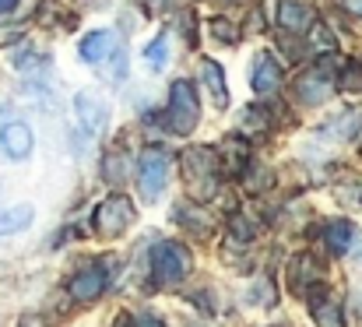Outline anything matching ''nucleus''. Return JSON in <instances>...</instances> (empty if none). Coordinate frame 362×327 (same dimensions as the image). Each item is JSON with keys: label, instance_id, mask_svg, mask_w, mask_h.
<instances>
[{"label": "nucleus", "instance_id": "f257e3e1", "mask_svg": "<svg viewBox=\"0 0 362 327\" xmlns=\"http://www.w3.org/2000/svg\"><path fill=\"white\" fill-rule=\"evenodd\" d=\"M180 169H183V183L190 190L194 201H208L218 190V162L211 148H187L180 155Z\"/></svg>", "mask_w": 362, "mask_h": 327}, {"label": "nucleus", "instance_id": "f03ea898", "mask_svg": "<svg viewBox=\"0 0 362 327\" xmlns=\"http://www.w3.org/2000/svg\"><path fill=\"white\" fill-rule=\"evenodd\" d=\"M190 271V250L176 239H165L151 250V282L158 289H169V285H180Z\"/></svg>", "mask_w": 362, "mask_h": 327}, {"label": "nucleus", "instance_id": "7ed1b4c3", "mask_svg": "<svg viewBox=\"0 0 362 327\" xmlns=\"http://www.w3.org/2000/svg\"><path fill=\"white\" fill-rule=\"evenodd\" d=\"M165 123H169L173 134H183V137L194 134V127L201 123V99H197V88L190 81H173Z\"/></svg>", "mask_w": 362, "mask_h": 327}, {"label": "nucleus", "instance_id": "20e7f679", "mask_svg": "<svg viewBox=\"0 0 362 327\" xmlns=\"http://www.w3.org/2000/svg\"><path fill=\"white\" fill-rule=\"evenodd\" d=\"M137 183H141V197L144 201H158L165 183H169V155L162 148H144L141 162H137Z\"/></svg>", "mask_w": 362, "mask_h": 327}, {"label": "nucleus", "instance_id": "39448f33", "mask_svg": "<svg viewBox=\"0 0 362 327\" xmlns=\"http://www.w3.org/2000/svg\"><path fill=\"white\" fill-rule=\"evenodd\" d=\"M134 201L130 197H123V194H110L99 208H95V218H92V225H95V232L99 236H120L127 232L130 225H134Z\"/></svg>", "mask_w": 362, "mask_h": 327}, {"label": "nucleus", "instance_id": "423d86ee", "mask_svg": "<svg viewBox=\"0 0 362 327\" xmlns=\"http://www.w3.org/2000/svg\"><path fill=\"white\" fill-rule=\"evenodd\" d=\"M106 285H110L106 268H103L99 260H92V264H85L81 271H74V278L67 282V292H71V299H78V303H95V299L106 292Z\"/></svg>", "mask_w": 362, "mask_h": 327}, {"label": "nucleus", "instance_id": "0eeeda50", "mask_svg": "<svg viewBox=\"0 0 362 327\" xmlns=\"http://www.w3.org/2000/svg\"><path fill=\"white\" fill-rule=\"evenodd\" d=\"M338 85H334V78H331V67H327V60H320L317 67H310L299 81H296V96L306 103V106H320L331 92H334Z\"/></svg>", "mask_w": 362, "mask_h": 327}, {"label": "nucleus", "instance_id": "6e6552de", "mask_svg": "<svg viewBox=\"0 0 362 327\" xmlns=\"http://www.w3.org/2000/svg\"><path fill=\"white\" fill-rule=\"evenodd\" d=\"M250 85H253V92H257L260 99L274 96V92L281 88V64H278L271 53H260V57H257V64H253Z\"/></svg>", "mask_w": 362, "mask_h": 327}, {"label": "nucleus", "instance_id": "1a4fd4ad", "mask_svg": "<svg viewBox=\"0 0 362 327\" xmlns=\"http://www.w3.org/2000/svg\"><path fill=\"white\" fill-rule=\"evenodd\" d=\"M278 21H281L285 32L303 35L306 28L317 25V11H313L310 4H303V0H281V7H278Z\"/></svg>", "mask_w": 362, "mask_h": 327}, {"label": "nucleus", "instance_id": "9d476101", "mask_svg": "<svg viewBox=\"0 0 362 327\" xmlns=\"http://www.w3.org/2000/svg\"><path fill=\"white\" fill-rule=\"evenodd\" d=\"M74 109H78L81 127H85L92 137H95V134L106 127V116H110V113H106V103H103L95 92H81V96L74 99Z\"/></svg>", "mask_w": 362, "mask_h": 327}, {"label": "nucleus", "instance_id": "9b49d317", "mask_svg": "<svg viewBox=\"0 0 362 327\" xmlns=\"http://www.w3.org/2000/svg\"><path fill=\"white\" fill-rule=\"evenodd\" d=\"M201 81H204V88H208V96H211V103L215 109H226L229 106V88H226V71H222V64L218 60H201Z\"/></svg>", "mask_w": 362, "mask_h": 327}, {"label": "nucleus", "instance_id": "f8f14e48", "mask_svg": "<svg viewBox=\"0 0 362 327\" xmlns=\"http://www.w3.org/2000/svg\"><path fill=\"white\" fill-rule=\"evenodd\" d=\"M0 144H4V151H7L11 159H25V155L32 151V144H35L32 127H25V123H7V127L0 130Z\"/></svg>", "mask_w": 362, "mask_h": 327}, {"label": "nucleus", "instance_id": "ddd939ff", "mask_svg": "<svg viewBox=\"0 0 362 327\" xmlns=\"http://www.w3.org/2000/svg\"><path fill=\"white\" fill-rule=\"evenodd\" d=\"M310 310H313V324L317 327H345V314H341V303L331 299V296H313L310 299Z\"/></svg>", "mask_w": 362, "mask_h": 327}, {"label": "nucleus", "instance_id": "4468645a", "mask_svg": "<svg viewBox=\"0 0 362 327\" xmlns=\"http://www.w3.org/2000/svg\"><path fill=\"white\" fill-rule=\"evenodd\" d=\"M317 275H320V264L313 260V253H299V257L292 260V268H288V282H292V289H296V292L310 289Z\"/></svg>", "mask_w": 362, "mask_h": 327}, {"label": "nucleus", "instance_id": "2eb2a0df", "mask_svg": "<svg viewBox=\"0 0 362 327\" xmlns=\"http://www.w3.org/2000/svg\"><path fill=\"white\" fill-rule=\"evenodd\" d=\"M110 50H113V35L110 32H88L81 39V60L85 64H103Z\"/></svg>", "mask_w": 362, "mask_h": 327}, {"label": "nucleus", "instance_id": "dca6fc26", "mask_svg": "<svg viewBox=\"0 0 362 327\" xmlns=\"http://www.w3.org/2000/svg\"><path fill=\"white\" fill-rule=\"evenodd\" d=\"M32 205H11V208H0V236H11V232H21L32 225Z\"/></svg>", "mask_w": 362, "mask_h": 327}, {"label": "nucleus", "instance_id": "f3484780", "mask_svg": "<svg viewBox=\"0 0 362 327\" xmlns=\"http://www.w3.org/2000/svg\"><path fill=\"white\" fill-rule=\"evenodd\" d=\"M352 236H356V229H352V222H345V218H338V222H331V225L324 229L327 250H331L334 257H341V253L352 246Z\"/></svg>", "mask_w": 362, "mask_h": 327}, {"label": "nucleus", "instance_id": "a211bd4d", "mask_svg": "<svg viewBox=\"0 0 362 327\" xmlns=\"http://www.w3.org/2000/svg\"><path fill=\"white\" fill-rule=\"evenodd\" d=\"M176 218L190 229V232H211V215L201 208V201H194V205H183V208H176Z\"/></svg>", "mask_w": 362, "mask_h": 327}, {"label": "nucleus", "instance_id": "6ab92c4d", "mask_svg": "<svg viewBox=\"0 0 362 327\" xmlns=\"http://www.w3.org/2000/svg\"><path fill=\"white\" fill-rule=\"evenodd\" d=\"M233 148H226L222 151V162H226V173H233V176H243L246 173V159H250V148L243 144V141H229Z\"/></svg>", "mask_w": 362, "mask_h": 327}, {"label": "nucleus", "instance_id": "aec40b11", "mask_svg": "<svg viewBox=\"0 0 362 327\" xmlns=\"http://www.w3.org/2000/svg\"><path fill=\"white\" fill-rule=\"evenodd\" d=\"M103 176H106V183H123V176H127V159H123V155H106Z\"/></svg>", "mask_w": 362, "mask_h": 327}, {"label": "nucleus", "instance_id": "412c9836", "mask_svg": "<svg viewBox=\"0 0 362 327\" xmlns=\"http://www.w3.org/2000/svg\"><path fill=\"white\" fill-rule=\"evenodd\" d=\"M144 60H148L151 71H162V67H165V35H158L155 42L144 46Z\"/></svg>", "mask_w": 362, "mask_h": 327}, {"label": "nucleus", "instance_id": "4be33fe9", "mask_svg": "<svg viewBox=\"0 0 362 327\" xmlns=\"http://www.w3.org/2000/svg\"><path fill=\"white\" fill-rule=\"evenodd\" d=\"M229 232H233V239H240V243L257 239V225H253L250 218H243V215H233V222H229Z\"/></svg>", "mask_w": 362, "mask_h": 327}, {"label": "nucleus", "instance_id": "5701e85b", "mask_svg": "<svg viewBox=\"0 0 362 327\" xmlns=\"http://www.w3.org/2000/svg\"><path fill=\"white\" fill-rule=\"evenodd\" d=\"M338 88H345V92H362V71L359 67H345L341 78H338Z\"/></svg>", "mask_w": 362, "mask_h": 327}, {"label": "nucleus", "instance_id": "b1692460", "mask_svg": "<svg viewBox=\"0 0 362 327\" xmlns=\"http://www.w3.org/2000/svg\"><path fill=\"white\" fill-rule=\"evenodd\" d=\"M211 32H215V39H222V42H236V28H233L226 18H215V21H211Z\"/></svg>", "mask_w": 362, "mask_h": 327}, {"label": "nucleus", "instance_id": "393cba45", "mask_svg": "<svg viewBox=\"0 0 362 327\" xmlns=\"http://www.w3.org/2000/svg\"><path fill=\"white\" fill-rule=\"evenodd\" d=\"M130 327H165V324H162L155 314L144 310V314H134V317H130Z\"/></svg>", "mask_w": 362, "mask_h": 327}, {"label": "nucleus", "instance_id": "a878e982", "mask_svg": "<svg viewBox=\"0 0 362 327\" xmlns=\"http://www.w3.org/2000/svg\"><path fill=\"white\" fill-rule=\"evenodd\" d=\"M246 28H257V32H264V11H260V7H253V11H250V21H246Z\"/></svg>", "mask_w": 362, "mask_h": 327}, {"label": "nucleus", "instance_id": "bb28decb", "mask_svg": "<svg viewBox=\"0 0 362 327\" xmlns=\"http://www.w3.org/2000/svg\"><path fill=\"white\" fill-rule=\"evenodd\" d=\"M18 327H49L42 317H35V314H28V317H21V324Z\"/></svg>", "mask_w": 362, "mask_h": 327}, {"label": "nucleus", "instance_id": "cd10ccee", "mask_svg": "<svg viewBox=\"0 0 362 327\" xmlns=\"http://www.w3.org/2000/svg\"><path fill=\"white\" fill-rule=\"evenodd\" d=\"M345 11H352V14L362 18V0H345Z\"/></svg>", "mask_w": 362, "mask_h": 327}, {"label": "nucleus", "instance_id": "c85d7f7f", "mask_svg": "<svg viewBox=\"0 0 362 327\" xmlns=\"http://www.w3.org/2000/svg\"><path fill=\"white\" fill-rule=\"evenodd\" d=\"M14 4H18V0H0V11H11Z\"/></svg>", "mask_w": 362, "mask_h": 327}]
</instances>
